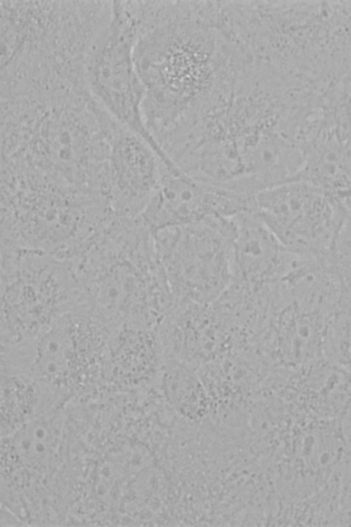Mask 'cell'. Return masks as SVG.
I'll use <instances>...</instances> for the list:
<instances>
[{"mask_svg":"<svg viewBox=\"0 0 351 527\" xmlns=\"http://www.w3.org/2000/svg\"><path fill=\"white\" fill-rule=\"evenodd\" d=\"M234 218L210 219L153 231L173 294L199 303L217 299L232 279Z\"/></svg>","mask_w":351,"mask_h":527,"instance_id":"cell-6","label":"cell"},{"mask_svg":"<svg viewBox=\"0 0 351 527\" xmlns=\"http://www.w3.org/2000/svg\"><path fill=\"white\" fill-rule=\"evenodd\" d=\"M137 30L134 1H112L109 18L87 51L84 75L105 111L154 145L143 120V89L134 60Z\"/></svg>","mask_w":351,"mask_h":527,"instance_id":"cell-7","label":"cell"},{"mask_svg":"<svg viewBox=\"0 0 351 527\" xmlns=\"http://www.w3.org/2000/svg\"><path fill=\"white\" fill-rule=\"evenodd\" d=\"M1 348L30 341L83 303L69 261L1 246Z\"/></svg>","mask_w":351,"mask_h":527,"instance_id":"cell-4","label":"cell"},{"mask_svg":"<svg viewBox=\"0 0 351 527\" xmlns=\"http://www.w3.org/2000/svg\"><path fill=\"white\" fill-rule=\"evenodd\" d=\"M33 340L1 350V365L33 379L49 393L64 392L101 369L110 327L84 305Z\"/></svg>","mask_w":351,"mask_h":527,"instance_id":"cell-5","label":"cell"},{"mask_svg":"<svg viewBox=\"0 0 351 527\" xmlns=\"http://www.w3.org/2000/svg\"><path fill=\"white\" fill-rule=\"evenodd\" d=\"M300 179L340 198H351V130L322 127L303 149Z\"/></svg>","mask_w":351,"mask_h":527,"instance_id":"cell-12","label":"cell"},{"mask_svg":"<svg viewBox=\"0 0 351 527\" xmlns=\"http://www.w3.org/2000/svg\"><path fill=\"white\" fill-rule=\"evenodd\" d=\"M324 356L351 372V296L327 320Z\"/></svg>","mask_w":351,"mask_h":527,"instance_id":"cell-13","label":"cell"},{"mask_svg":"<svg viewBox=\"0 0 351 527\" xmlns=\"http://www.w3.org/2000/svg\"><path fill=\"white\" fill-rule=\"evenodd\" d=\"M348 211V201L298 179L265 189L252 213L291 252L328 259Z\"/></svg>","mask_w":351,"mask_h":527,"instance_id":"cell-8","label":"cell"},{"mask_svg":"<svg viewBox=\"0 0 351 527\" xmlns=\"http://www.w3.org/2000/svg\"><path fill=\"white\" fill-rule=\"evenodd\" d=\"M136 16L142 117L155 137L208 104L229 76L233 44L210 1H138Z\"/></svg>","mask_w":351,"mask_h":527,"instance_id":"cell-1","label":"cell"},{"mask_svg":"<svg viewBox=\"0 0 351 527\" xmlns=\"http://www.w3.org/2000/svg\"><path fill=\"white\" fill-rule=\"evenodd\" d=\"M232 281L246 288L264 289L286 271L292 253L253 213L234 218Z\"/></svg>","mask_w":351,"mask_h":527,"instance_id":"cell-11","label":"cell"},{"mask_svg":"<svg viewBox=\"0 0 351 527\" xmlns=\"http://www.w3.org/2000/svg\"><path fill=\"white\" fill-rule=\"evenodd\" d=\"M114 124L87 90L27 98L10 116L5 156L79 189L95 191L106 169Z\"/></svg>","mask_w":351,"mask_h":527,"instance_id":"cell-2","label":"cell"},{"mask_svg":"<svg viewBox=\"0 0 351 527\" xmlns=\"http://www.w3.org/2000/svg\"><path fill=\"white\" fill-rule=\"evenodd\" d=\"M169 168L158 150L141 134L117 124L106 172V197L115 213L140 216Z\"/></svg>","mask_w":351,"mask_h":527,"instance_id":"cell-10","label":"cell"},{"mask_svg":"<svg viewBox=\"0 0 351 527\" xmlns=\"http://www.w3.org/2000/svg\"><path fill=\"white\" fill-rule=\"evenodd\" d=\"M1 244L68 260L100 228L108 213L99 197L45 176L1 187Z\"/></svg>","mask_w":351,"mask_h":527,"instance_id":"cell-3","label":"cell"},{"mask_svg":"<svg viewBox=\"0 0 351 527\" xmlns=\"http://www.w3.org/2000/svg\"><path fill=\"white\" fill-rule=\"evenodd\" d=\"M251 199L230 183L215 184L167 168L160 186L140 215L152 231L249 212Z\"/></svg>","mask_w":351,"mask_h":527,"instance_id":"cell-9","label":"cell"}]
</instances>
